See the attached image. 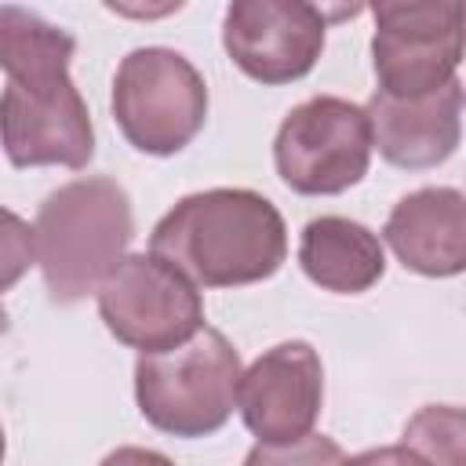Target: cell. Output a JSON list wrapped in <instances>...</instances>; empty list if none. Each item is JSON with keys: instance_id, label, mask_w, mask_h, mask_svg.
Returning a JSON list of instances; mask_svg holds the SVG:
<instances>
[{"instance_id": "6da1fadb", "label": "cell", "mask_w": 466, "mask_h": 466, "mask_svg": "<svg viewBox=\"0 0 466 466\" xmlns=\"http://www.w3.org/2000/svg\"><path fill=\"white\" fill-rule=\"evenodd\" d=\"M149 255L171 262L197 288H244L284 266L288 226L269 197L215 186L182 197L153 226Z\"/></svg>"}, {"instance_id": "7a4b0ae2", "label": "cell", "mask_w": 466, "mask_h": 466, "mask_svg": "<svg viewBox=\"0 0 466 466\" xmlns=\"http://www.w3.org/2000/svg\"><path fill=\"white\" fill-rule=\"evenodd\" d=\"M135 237L127 189L109 175L62 182L44 197L33 222L36 266L51 302L73 306L102 288Z\"/></svg>"}, {"instance_id": "3957f363", "label": "cell", "mask_w": 466, "mask_h": 466, "mask_svg": "<svg viewBox=\"0 0 466 466\" xmlns=\"http://www.w3.org/2000/svg\"><path fill=\"white\" fill-rule=\"evenodd\" d=\"M240 353L218 328H200L164 353H138L135 400L142 419L171 437H211L237 408Z\"/></svg>"}, {"instance_id": "277c9868", "label": "cell", "mask_w": 466, "mask_h": 466, "mask_svg": "<svg viewBox=\"0 0 466 466\" xmlns=\"http://www.w3.org/2000/svg\"><path fill=\"white\" fill-rule=\"evenodd\" d=\"M113 120L120 135L149 157L182 153L208 120V84L175 47H135L113 73Z\"/></svg>"}, {"instance_id": "5b68a950", "label": "cell", "mask_w": 466, "mask_h": 466, "mask_svg": "<svg viewBox=\"0 0 466 466\" xmlns=\"http://www.w3.org/2000/svg\"><path fill=\"white\" fill-rule=\"evenodd\" d=\"M273 164L291 193H346L371 167V127L364 106L339 95H313L291 106L273 138Z\"/></svg>"}, {"instance_id": "8992f818", "label": "cell", "mask_w": 466, "mask_h": 466, "mask_svg": "<svg viewBox=\"0 0 466 466\" xmlns=\"http://www.w3.org/2000/svg\"><path fill=\"white\" fill-rule=\"evenodd\" d=\"M371 66L379 95L419 98L459 80L462 62V4L455 0H379Z\"/></svg>"}, {"instance_id": "52a82bcc", "label": "cell", "mask_w": 466, "mask_h": 466, "mask_svg": "<svg viewBox=\"0 0 466 466\" xmlns=\"http://www.w3.org/2000/svg\"><path fill=\"white\" fill-rule=\"evenodd\" d=\"M95 295L109 335L138 353H164L204 328L200 288L149 251L124 255Z\"/></svg>"}, {"instance_id": "ba28073f", "label": "cell", "mask_w": 466, "mask_h": 466, "mask_svg": "<svg viewBox=\"0 0 466 466\" xmlns=\"http://www.w3.org/2000/svg\"><path fill=\"white\" fill-rule=\"evenodd\" d=\"M328 36V11L306 0H233L222 15V47L229 62L266 84L302 80Z\"/></svg>"}, {"instance_id": "9c48e42d", "label": "cell", "mask_w": 466, "mask_h": 466, "mask_svg": "<svg viewBox=\"0 0 466 466\" xmlns=\"http://www.w3.org/2000/svg\"><path fill=\"white\" fill-rule=\"evenodd\" d=\"M237 408L258 444H284L313 433L324 408V364L306 339L258 353L237 382Z\"/></svg>"}, {"instance_id": "30bf717a", "label": "cell", "mask_w": 466, "mask_h": 466, "mask_svg": "<svg viewBox=\"0 0 466 466\" xmlns=\"http://www.w3.org/2000/svg\"><path fill=\"white\" fill-rule=\"evenodd\" d=\"M0 146L15 167H87L95 157V124L80 87L73 80L55 91L7 84L0 95Z\"/></svg>"}, {"instance_id": "8fae6325", "label": "cell", "mask_w": 466, "mask_h": 466, "mask_svg": "<svg viewBox=\"0 0 466 466\" xmlns=\"http://www.w3.org/2000/svg\"><path fill=\"white\" fill-rule=\"evenodd\" d=\"M371 149L393 167L422 171L444 164L462 138V84L451 80L441 91L419 98H390L371 91L368 106Z\"/></svg>"}, {"instance_id": "7c38bea8", "label": "cell", "mask_w": 466, "mask_h": 466, "mask_svg": "<svg viewBox=\"0 0 466 466\" xmlns=\"http://www.w3.org/2000/svg\"><path fill=\"white\" fill-rule=\"evenodd\" d=\"M379 240L419 277H459L466 269V197L455 186L411 189L386 215Z\"/></svg>"}, {"instance_id": "4fadbf2b", "label": "cell", "mask_w": 466, "mask_h": 466, "mask_svg": "<svg viewBox=\"0 0 466 466\" xmlns=\"http://www.w3.org/2000/svg\"><path fill=\"white\" fill-rule=\"evenodd\" d=\"M302 273L335 295H364L386 273V248L375 229L346 215H320L299 237Z\"/></svg>"}, {"instance_id": "5bb4252c", "label": "cell", "mask_w": 466, "mask_h": 466, "mask_svg": "<svg viewBox=\"0 0 466 466\" xmlns=\"http://www.w3.org/2000/svg\"><path fill=\"white\" fill-rule=\"evenodd\" d=\"M76 55L73 33L58 29L33 7L0 4V69L22 91H55L69 84Z\"/></svg>"}, {"instance_id": "9a60e30c", "label": "cell", "mask_w": 466, "mask_h": 466, "mask_svg": "<svg viewBox=\"0 0 466 466\" xmlns=\"http://www.w3.org/2000/svg\"><path fill=\"white\" fill-rule=\"evenodd\" d=\"M400 444L426 466H466V411L459 404H426L404 422Z\"/></svg>"}, {"instance_id": "2e32d148", "label": "cell", "mask_w": 466, "mask_h": 466, "mask_svg": "<svg viewBox=\"0 0 466 466\" xmlns=\"http://www.w3.org/2000/svg\"><path fill=\"white\" fill-rule=\"evenodd\" d=\"M342 459L346 455L339 441L324 433H306L284 444H255L244 455V466H342Z\"/></svg>"}, {"instance_id": "e0dca14e", "label": "cell", "mask_w": 466, "mask_h": 466, "mask_svg": "<svg viewBox=\"0 0 466 466\" xmlns=\"http://www.w3.org/2000/svg\"><path fill=\"white\" fill-rule=\"evenodd\" d=\"M29 266H36V244H33V226L0 208V295L11 291L25 273Z\"/></svg>"}, {"instance_id": "ac0fdd59", "label": "cell", "mask_w": 466, "mask_h": 466, "mask_svg": "<svg viewBox=\"0 0 466 466\" xmlns=\"http://www.w3.org/2000/svg\"><path fill=\"white\" fill-rule=\"evenodd\" d=\"M342 466H426V462L404 444H382V448H368L353 459H342Z\"/></svg>"}, {"instance_id": "d6986e66", "label": "cell", "mask_w": 466, "mask_h": 466, "mask_svg": "<svg viewBox=\"0 0 466 466\" xmlns=\"http://www.w3.org/2000/svg\"><path fill=\"white\" fill-rule=\"evenodd\" d=\"M98 466H175V459H167L157 448H138V444H120L113 448Z\"/></svg>"}, {"instance_id": "ffe728a7", "label": "cell", "mask_w": 466, "mask_h": 466, "mask_svg": "<svg viewBox=\"0 0 466 466\" xmlns=\"http://www.w3.org/2000/svg\"><path fill=\"white\" fill-rule=\"evenodd\" d=\"M11 328V320H7V309H4V302H0V335Z\"/></svg>"}, {"instance_id": "44dd1931", "label": "cell", "mask_w": 466, "mask_h": 466, "mask_svg": "<svg viewBox=\"0 0 466 466\" xmlns=\"http://www.w3.org/2000/svg\"><path fill=\"white\" fill-rule=\"evenodd\" d=\"M4 451H7V437H4V426H0V462H4Z\"/></svg>"}]
</instances>
